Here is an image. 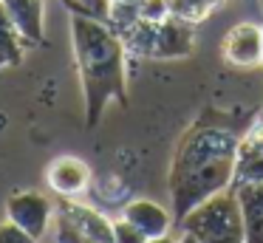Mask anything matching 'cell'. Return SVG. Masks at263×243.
Here are the masks:
<instances>
[{
	"mask_svg": "<svg viewBox=\"0 0 263 243\" xmlns=\"http://www.w3.org/2000/svg\"><path fill=\"white\" fill-rule=\"evenodd\" d=\"M240 133L229 124H193L181 136L170 164L173 220H181L201 201L235 184Z\"/></svg>",
	"mask_w": 263,
	"mask_h": 243,
	"instance_id": "cell-1",
	"label": "cell"
},
{
	"mask_svg": "<svg viewBox=\"0 0 263 243\" xmlns=\"http://www.w3.org/2000/svg\"><path fill=\"white\" fill-rule=\"evenodd\" d=\"M71 43L85 99V124L97 127L108 102L127 105V48L105 20L85 14H71Z\"/></svg>",
	"mask_w": 263,
	"mask_h": 243,
	"instance_id": "cell-2",
	"label": "cell"
},
{
	"mask_svg": "<svg viewBox=\"0 0 263 243\" xmlns=\"http://www.w3.org/2000/svg\"><path fill=\"white\" fill-rule=\"evenodd\" d=\"M178 226L201 243H246L243 215L232 186L193 207L178 220Z\"/></svg>",
	"mask_w": 263,
	"mask_h": 243,
	"instance_id": "cell-3",
	"label": "cell"
},
{
	"mask_svg": "<svg viewBox=\"0 0 263 243\" xmlns=\"http://www.w3.org/2000/svg\"><path fill=\"white\" fill-rule=\"evenodd\" d=\"M127 54L150 57V60H181L195 48V26L167 17L161 23L136 20L130 28L119 31Z\"/></svg>",
	"mask_w": 263,
	"mask_h": 243,
	"instance_id": "cell-4",
	"label": "cell"
},
{
	"mask_svg": "<svg viewBox=\"0 0 263 243\" xmlns=\"http://www.w3.org/2000/svg\"><path fill=\"white\" fill-rule=\"evenodd\" d=\"M6 218H12L17 226H23L31 237L40 240L54 226V201L37 190H20L9 195L6 201Z\"/></svg>",
	"mask_w": 263,
	"mask_h": 243,
	"instance_id": "cell-5",
	"label": "cell"
},
{
	"mask_svg": "<svg viewBox=\"0 0 263 243\" xmlns=\"http://www.w3.org/2000/svg\"><path fill=\"white\" fill-rule=\"evenodd\" d=\"M221 54L235 68H257L263 65V28L257 23H235L221 43Z\"/></svg>",
	"mask_w": 263,
	"mask_h": 243,
	"instance_id": "cell-6",
	"label": "cell"
},
{
	"mask_svg": "<svg viewBox=\"0 0 263 243\" xmlns=\"http://www.w3.org/2000/svg\"><path fill=\"white\" fill-rule=\"evenodd\" d=\"M91 167L77 156H60L48 164L46 181L54 195L60 198H80L91 186Z\"/></svg>",
	"mask_w": 263,
	"mask_h": 243,
	"instance_id": "cell-7",
	"label": "cell"
},
{
	"mask_svg": "<svg viewBox=\"0 0 263 243\" xmlns=\"http://www.w3.org/2000/svg\"><path fill=\"white\" fill-rule=\"evenodd\" d=\"M3 9H6L9 20L14 23V28L20 31V37L29 45H37L46 40V9H43V0H0Z\"/></svg>",
	"mask_w": 263,
	"mask_h": 243,
	"instance_id": "cell-8",
	"label": "cell"
},
{
	"mask_svg": "<svg viewBox=\"0 0 263 243\" xmlns=\"http://www.w3.org/2000/svg\"><path fill=\"white\" fill-rule=\"evenodd\" d=\"M122 218H127L136 229H142L147 237H159V235H170V226L176 223L173 215L167 212L161 203L150 201V198H136V201L122 207Z\"/></svg>",
	"mask_w": 263,
	"mask_h": 243,
	"instance_id": "cell-9",
	"label": "cell"
},
{
	"mask_svg": "<svg viewBox=\"0 0 263 243\" xmlns=\"http://www.w3.org/2000/svg\"><path fill=\"white\" fill-rule=\"evenodd\" d=\"M243 215L246 243H263V181L260 184H232Z\"/></svg>",
	"mask_w": 263,
	"mask_h": 243,
	"instance_id": "cell-10",
	"label": "cell"
},
{
	"mask_svg": "<svg viewBox=\"0 0 263 243\" xmlns=\"http://www.w3.org/2000/svg\"><path fill=\"white\" fill-rule=\"evenodd\" d=\"M23 45H26V40L20 37V31L14 28V23L9 20L6 9L0 3V68L17 65L23 60Z\"/></svg>",
	"mask_w": 263,
	"mask_h": 243,
	"instance_id": "cell-11",
	"label": "cell"
},
{
	"mask_svg": "<svg viewBox=\"0 0 263 243\" xmlns=\"http://www.w3.org/2000/svg\"><path fill=\"white\" fill-rule=\"evenodd\" d=\"M223 3H227V0H167L170 17H176V20H181V23H190V26L204 23L206 17L215 9H221Z\"/></svg>",
	"mask_w": 263,
	"mask_h": 243,
	"instance_id": "cell-12",
	"label": "cell"
},
{
	"mask_svg": "<svg viewBox=\"0 0 263 243\" xmlns=\"http://www.w3.org/2000/svg\"><path fill=\"white\" fill-rule=\"evenodd\" d=\"M263 181V153L240 156L235 167V184H260Z\"/></svg>",
	"mask_w": 263,
	"mask_h": 243,
	"instance_id": "cell-13",
	"label": "cell"
},
{
	"mask_svg": "<svg viewBox=\"0 0 263 243\" xmlns=\"http://www.w3.org/2000/svg\"><path fill=\"white\" fill-rule=\"evenodd\" d=\"M257 153H263V116L255 124H249L240 133V141H238V158L240 156H257Z\"/></svg>",
	"mask_w": 263,
	"mask_h": 243,
	"instance_id": "cell-14",
	"label": "cell"
},
{
	"mask_svg": "<svg viewBox=\"0 0 263 243\" xmlns=\"http://www.w3.org/2000/svg\"><path fill=\"white\" fill-rule=\"evenodd\" d=\"M114 243H147V235L127 218H114Z\"/></svg>",
	"mask_w": 263,
	"mask_h": 243,
	"instance_id": "cell-15",
	"label": "cell"
},
{
	"mask_svg": "<svg viewBox=\"0 0 263 243\" xmlns=\"http://www.w3.org/2000/svg\"><path fill=\"white\" fill-rule=\"evenodd\" d=\"M170 17V6L167 0H139V20L161 23Z\"/></svg>",
	"mask_w": 263,
	"mask_h": 243,
	"instance_id": "cell-16",
	"label": "cell"
},
{
	"mask_svg": "<svg viewBox=\"0 0 263 243\" xmlns=\"http://www.w3.org/2000/svg\"><path fill=\"white\" fill-rule=\"evenodd\" d=\"M0 243H37V237H31L23 226H17L12 218L0 220Z\"/></svg>",
	"mask_w": 263,
	"mask_h": 243,
	"instance_id": "cell-17",
	"label": "cell"
},
{
	"mask_svg": "<svg viewBox=\"0 0 263 243\" xmlns=\"http://www.w3.org/2000/svg\"><path fill=\"white\" fill-rule=\"evenodd\" d=\"M176 243H201V240H198L195 235H190V232H184V229H181V235L176 237Z\"/></svg>",
	"mask_w": 263,
	"mask_h": 243,
	"instance_id": "cell-18",
	"label": "cell"
},
{
	"mask_svg": "<svg viewBox=\"0 0 263 243\" xmlns=\"http://www.w3.org/2000/svg\"><path fill=\"white\" fill-rule=\"evenodd\" d=\"M147 243H176L170 235H159V237H147Z\"/></svg>",
	"mask_w": 263,
	"mask_h": 243,
	"instance_id": "cell-19",
	"label": "cell"
},
{
	"mask_svg": "<svg viewBox=\"0 0 263 243\" xmlns=\"http://www.w3.org/2000/svg\"><path fill=\"white\" fill-rule=\"evenodd\" d=\"M110 3H114V0H110Z\"/></svg>",
	"mask_w": 263,
	"mask_h": 243,
	"instance_id": "cell-20",
	"label": "cell"
},
{
	"mask_svg": "<svg viewBox=\"0 0 263 243\" xmlns=\"http://www.w3.org/2000/svg\"><path fill=\"white\" fill-rule=\"evenodd\" d=\"M260 28H263V26H260Z\"/></svg>",
	"mask_w": 263,
	"mask_h": 243,
	"instance_id": "cell-21",
	"label": "cell"
}]
</instances>
